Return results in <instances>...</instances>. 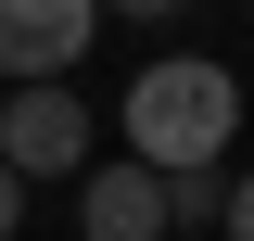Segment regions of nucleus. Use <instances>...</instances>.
Masks as SVG:
<instances>
[{
    "instance_id": "f257e3e1",
    "label": "nucleus",
    "mask_w": 254,
    "mask_h": 241,
    "mask_svg": "<svg viewBox=\"0 0 254 241\" xmlns=\"http://www.w3.org/2000/svg\"><path fill=\"white\" fill-rule=\"evenodd\" d=\"M242 140V76L203 51H153L127 76V152L153 165V178H190V165H229Z\"/></svg>"
},
{
    "instance_id": "f03ea898",
    "label": "nucleus",
    "mask_w": 254,
    "mask_h": 241,
    "mask_svg": "<svg viewBox=\"0 0 254 241\" xmlns=\"http://www.w3.org/2000/svg\"><path fill=\"white\" fill-rule=\"evenodd\" d=\"M0 165L13 178H76V165H102L89 152V102H76V76H38V89H0Z\"/></svg>"
},
{
    "instance_id": "7ed1b4c3",
    "label": "nucleus",
    "mask_w": 254,
    "mask_h": 241,
    "mask_svg": "<svg viewBox=\"0 0 254 241\" xmlns=\"http://www.w3.org/2000/svg\"><path fill=\"white\" fill-rule=\"evenodd\" d=\"M89 38H102V0H0V89L76 76Z\"/></svg>"
},
{
    "instance_id": "20e7f679",
    "label": "nucleus",
    "mask_w": 254,
    "mask_h": 241,
    "mask_svg": "<svg viewBox=\"0 0 254 241\" xmlns=\"http://www.w3.org/2000/svg\"><path fill=\"white\" fill-rule=\"evenodd\" d=\"M76 241H165V178L140 165V152L76 165Z\"/></svg>"
},
{
    "instance_id": "39448f33",
    "label": "nucleus",
    "mask_w": 254,
    "mask_h": 241,
    "mask_svg": "<svg viewBox=\"0 0 254 241\" xmlns=\"http://www.w3.org/2000/svg\"><path fill=\"white\" fill-rule=\"evenodd\" d=\"M216 216H229V178H216V165L165 178V229H216Z\"/></svg>"
},
{
    "instance_id": "423d86ee",
    "label": "nucleus",
    "mask_w": 254,
    "mask_h": 241,
    "mask_svg": "<svg viewBox=\"0 0 254 241\" xmlns=\"http://www.w3.org/2000/svg\"><path fill=\"white\" fill-rule=\"evenodd\" d=\"M102 13H127V26H178L190 0H102Z\"/></svg>"
},
{
    "instance_id": "0eeeda50",
    "label": "nucleus",
    "mask_w": 254,
    "mask_h": 241,
    "mask_svg": "<svg viewBox=\"0 0 254 241\" xmlns=\"http://www.w3.org/2000/svg\"><path fill=\"white\" fill-rule=\"evenodd\" d=\"M229 241H254V178H229V216H216Z\"/></svg>"
},
{
    "instance_id": "6e6552de",
    "label": "nucleus",
    "mask_w": 254,
    "mask_h": 241,
    "mask_svg": "<svg viewBox=\"0 0 254 241\" xmlns=\"http://www.w3.org/2000/svg\"><path fill=\"white\" fill-rule=\"evenodd\" d=\"M26 229V178H13V165H0V241Z\"/></svg>"
}]
</instances>
